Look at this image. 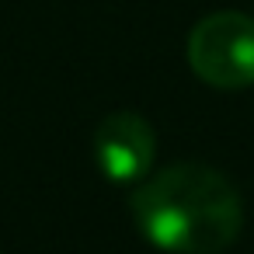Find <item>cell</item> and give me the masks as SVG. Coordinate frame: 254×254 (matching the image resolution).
Returning <instances> with one entry per match:
<instances>
[{"label": "cell", "instance_id": "3957f363", "mask_svg": "<svg viewBox=\"0 0 254 254\" xmlns=\"http://www.w3.org/2000/svg\"><path fill=\"white\" fill-rule=\"evenodd\" d=\"M157 157V132L139 112H112L94 129L98 171L115 185H139Z\"/></svg>", "mask_w": 254, "mask_h": 254}, {"label": "cell", "instance_id": "7a4b0ae2", "mask_svg": "<svg viewBox=\"0 0 254 254\" xmlns=\"http://www.w3.org/2000/svg\"><path fill=\"white\" fill-rule=\"evenodd\" d=\"M191 73L216 91H244L254 84V18L240 11L205 14L188 35Z\"/></svg>", "mask_w": 254, "mask_h": 254}, {"label": "cell", "instance_id": "6da1fadb", "mask_svg": "<svg viewBox=\"0 0 254 254\" xmlns=\"http://www.w3.org/2000/svg\"><path fill=\"white\" fill-rule=\"evenodd\" d=\"M132 219L167 254H223L244 230V198L223 171L185 160L136 185Z\"/></svg>", "mask_w": 254, "mask_h": 254}]
</instances>
